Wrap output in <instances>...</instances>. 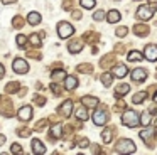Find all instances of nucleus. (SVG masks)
Segmentation results:
<instances>
[{"instance_id":"1","label":"nucleus","mask_w":157,"mask_h":155,"mask_svg":"<svg viewBox=\"0 0 157 155\" xmlns=\"http://www.w3.org/2000/svg\"><path fill=\"white\" fill-rule=\"evenodd\" d=\"M122 123L125 125V127H128V128L137 127V125L140 123L139 113H137V111H133V110H127L125 113L122 115Z\"/></svg>"},{"instance_id":"2","label":"nucleus","mask_w":157,"mask_h":155,"mask_svg":"<svg viewBox=\"0 0 157 155\" xmlns=\"http://www.w3.org/2000/svg\"><path fill=\"white\" fill-rule=\"evenodd\" d=\"M115 152H118V153H133L135 152V143L128 138H122L115 145Z\"/></svg>"},{"instance_id":"3","label":"nucleus","mask_w":157,"mask_h":155,"mask_svg":"<svg viewBox=\"0 0 157 155\" xmlns=\"http://www.w3.org/2000/svg\"><path fill=\"white\" fill-rule=\"evenodd\" d=\"M73 34H75V27L69 22H64V20H63V22L58 24V36L61 37V39H68Z\"/></svg>"},{"instance_id":"4","label":"nucleus","mask_w":157,"mask_h":155,"mask_svg":"<svg viewBox=\"0 0 157 155\" xmlns=\"http://www.w3.org/2000/svg\"><path fill=\"white\" fill-rule=\"evenodd\" d=\"M93 121H95V125H98V127L106 125V121H108V113H106V110H96L95 113H93Z\"/></svg>"},{"instance_id":"5","label":"nucleus","mask_w":157,"mask_h":155,"mask_svg":"<svg viewBox=\"0 0 157 155\" xmlns=\"http://www.w3.org/2000/svg\"><path fill=\"white\" fill-rule=\"evenodd\" d=\"M137 19H140V20H149V19H152V15H154V10L150 9L149 5H142V7H139L137 9Z\"/></svg>"},{"instance_id":"6","label":"nucleus","mask_w":157,"mask_h":155,"mask_svg":"<svg viewBox=\"0 0 157 155\" xmlns=\"http://www.w3.org/2000/svg\"><path fill=\"white\" fill-rule=\"evenodd\" d=\"M12 67H14V71L17 74H25L29 71V64L25 62L24 59H21V57H17V59H14V62H12Z\"/></svg>"},{"instance_id":"7","label":"nucleus","mask_w":157,"mask_h":155,"mask_svg":"<svg viewBox=\"0 0 157 155\" xmlns=\"http://www.w3.org/2000/svg\"><path fill=\"white\" fill-rule=\"evenodd\" d=\"M0 115L4 116H12L14 115V110H12V103L9 98H2V103H0Z\"/></svg>"},{"instance_id":"8","label":"nucleus","mask_w":157,"mask_h":155,"mask_svg":"<svg viewBox=\"0 0 157 155\" xmlns=\"http://www.w3.org/2000/svg\"><path fill=\"white\" fill-rule=\"evenodd\" d=\"M144 56H145V59L150 61V62L157 61V46L155 44H147L145 49H144Z\"/></svg>"},{"instance_id":"9","label":"nucleus","mask_w":157,"mask_h":155,"mask_svg":"<svg viewBox=\"0 0 157 155\" xmlns=\"http://www.w3.org/2000/svg\"><path fill=\"white\" fill-rule=\"evenodd\" d=\"M17 118L21 121H29L32 118V106H29V104H25V106H22L21 110H19V113H17Z\"/></svg>"},{"instance_id":"10","label":"nucleus","mask_w":157,"mask_h":155,"mask_svg":"<svg viewBox=\"0 0 157 155\" xmlns=\"http://www.w3.org/2000/svg\"><path fill=\"white\" fill-rule=\"evenodd\" d=\"M147 79V71L144 67H137V69L132 71V81L135 83H144Z\"/></svg>"},{"instance_id":"11","label":"nucleus","mask_w":157,"mask_h":155,"mask_svg":"<svg viewBox=\"0 0 157 155\" xmlns=\"http://www.w3.org/2000/svg\"><path fill=\"white\" fill-rule=\"evenodd\" d=\"M83 46H85V42H83L81 39H75V40H71V42L68 44V51L71 54H78L79 51L83 49Z\"/></svg>"},{"instance_id":"12","label":"nucleus","mask_w":157,"mask_h":155,"mask_svg":"<svg viewBox=\"0 0 157 155\" xmlns=\"http://www.w3.org/2000/svg\"><path fill=\"white\" fill-rule=\"evenodd\" d=\"M31 147H32V152L37 153V155H41V153H44V152H46L44 143H42L41 140H37V138H34V140L31 142Z\"/></svg>"},{"instance_id":"13","label":"nucleus","mask_w":157,"mask_h":155,"mask_svg":"<svg viewBox=\"0 0 157 155\" xmlns=\"http://www.w3.org/2000/svg\"><path fill=\"white\" fill-rule=\"evenodd\" d=\"M127 73H128V67L125 64H118V66H115L112 69V74L115 78H123V76H127Z\"/></svg>"},{"instance_id":"14","label":"nucleus","mask_w":157,"mask_h":155,"mask_svg":"<svg viewBox=\"0 0 157 155\" xmlns=\"http://www.w3.org/2000/svg\"><path fill=\"white\" fill-rule=\"evenodd\" d=\"M81 103H83V106H86V108H96L100 103V100L95 96H85V98H81Z\"/></svg>"},{"instance_id":"15","label":"nucleus","mask_w":157,"mask_h":155,"mask_svg":"<svg viewBox=\"0 0 157 155\" xmlns=\"http://www.w3.org/2000/svg\"><path fill=\"white\" fill-rule=\"evenodd\" d=\"M59 108H61L59 111H61V115H63V116H66V118H68L69 115H71V111H73V101H71V100H66V101H64V103H63Z\"/></svg>"},{"instance_id":"16","label":"nucleus","mask_w":157,"mask_h":155,"mask_svg":"<svg viewBox=\"0 0 157 155\" xmlns=\"http://www.w3.org/2000/svg\"><path fill=\"white\" fill-rule=\"evenodd\" d=\"M64 88H66L68 91L76 89V88H78V79H76L75 76H66V79H64Z\"/></svg>"},{"instance_id":"17","label":"nucleus","mask_w":157,"mask_h":155,"mask_svg":"<svg viewBox=\"0 0 157 155\" xmlns=\"http://www.w3.org/2000/svg\"><path fill=\"white\" fill-rule=\"evenodd\" d=\"M133 32H135V36L145 37L147 34H149V27H147V25H144V24H137V25L133 27Z\"/></svg>"},{"instance_id":"18","label":"nucleus","mask_w":157,"mask_h":155,"mask_svg":"<svg viewBox=\"0 0 157 155\" xmlns=\"http://www.w3.org/2000/svg\"><path fill=\"white\" fill-rule=\"evenodd\" d=\"M120 19H122V15H120L118 10H110V12L106 13V20H108L110 24H117Z\"/></svg>"},{"instance_id":"19","label":"nucleus","mask_w":157,"mask_h":155,"mask_svg":"<svg viewBox=\"0 0 157 155\" xmlns=\"http://www.w3.org/2000/svg\"><path fill=\"white\" fill-rule=\"evenodd\" d=\"M144 52L140 54L139 51H132V52H128V56H127V61H128V62H137V61H142L144 59Z\"/></svg>"},{"instance_id":"20","label":"nucleus","mask_w":157,"mask_h":155,"mask_svg":"<svg viewBox=\"0 0 157 155\" xmlns=\"http://www.w3.org/2000/svg\"><path fill=\"white\" fill-rule=\"evenodd\" d=\"M27 22L31 24V25H37V24H41V13L39 12H31L27 15Z\"/></svg>"},{"instance_id":"21","label":"nucleus","mask_w":157,"mask_h":155,"mask_svg":"<svg viewBox=\"0 0 157 155\" xmlns=\"http://www.w3.org/2000/svg\"><path fill=\"white\" fill-rule=\"evenodd\" d=\"M61 133H63V130H61V127H59L58 123H54V125L51 127V130H49V135H51V138H52V140L59 138V137H61Z\"/></svg>"},{"instance_id":"22","label":"nucleus","mask_w":157,"mask_h":155,"mask_svg":"<svg viewBox=\"0 0 157 155\" xmlns=\"http://www.w3.org/2000/svg\"><path fill=\"white\" fill-rule=\"evenodd\" d=\"M150 121H152V113H150L149 110H147V111H144V113L140 115V123H142L144 127H149V125H150Z\"/></svg>"},{"instance_id":"23","label":"nucleus","mask_w":157,"mask_h":155,"mask_svg":"<svg viewBox=\"0 0 157 155\" xmlns=\"http://www.w3.org/2000/svg\"><path fill=\"white\" fill-rule=\"evenodd\" d=\"M128 91H130V86H128V84H125V83H123V84H120V86H117L115 94H117L118 98H122L123 94H127Z\"/></svg>"},{"instance_id":"24","label":"nucleus","mask_w":157,"mask_h":155,"mask_svg":"<svg viewBox=\"0 0 157 155\" xmlns=\"http://www.w3.org/2000/svg\"><path fill=\"white\" fill-rule=\"evenodd\" d=\"M145 98H147V93H145V91H139V93L133 94L132 101H133L135 104H139V103H144V101H145Z\"/></svg>"},{"instance_id":"25","label":"nucleus","mask_w":157,"mask_h":155,"mask_svg":"<svg viewBox=\"0 0 157 155\" xmlns=\"http://www.w3.org/2000/svg\"><path fill=\"white\" fill-rule=\"evenodd\" d=\"M75 115H76V118H78V120H81V121L88 120V111H86V106L85 108H78V110L75 111Z\"/></svg>"},{"instance_id":"26","label":"nucleus","mask_w":157,"mask_h":155,"mask_svg":"<svg viewBox=\"0 0 157 155\" xmlns=\"http://www.w3.org/2000/svg\"><path fill=\"white\" fill-rule=\"evenodd\" d=\"M51 79H52V81H64V79H66V73H64L63 69H59V71H52Z\"/></svg>"},{"instance_id":"27","label":"nucleus","mask_w":157,"mask_h":155,"mask_svg":"<svg viewBox=\"0 0 157 155\" xmlns=\"http://www.w3.org/2000/svg\"><path fill=\"white\" fill-rule=\"evenodd\" d=\"M154 135H155V130H154V128H147V130L140 131V137H142V140L145 142V143L149 142L150 137H154Z\"/></svg>"},{"instance_id":"28","label":"nucleus","mask_w":157,"mask_h":155,"mask_svg":"<svg viewBox=\"0 0 157 155\" xmlns=\"http://www.w3.org/2000/svg\"><path fill=\"white\" fill-rule=\"evenodd\" d=\"M41 37L42 36H37V34H31V36H29V42L32 44V46L34 47H41Z\"/></svg>"},{"instance_id":"29","label":"nucleus","mask_w":157,"mask_h":155,"mask_svg":"<svg viewBox=\"0 0 157 155\" xmlns=\"http://www.w3.org/2000/svg\"><path fill=\"white\" fill-rule=\"evenodd\" d=\"M100 79H101L103 86H106V88H108L110 84H112V79H113V74H112V73H105V74H101V78H100Z\"/></svg>"},{"instance_id":"30","label":"nucleus","mask_w":157,"mask_h":155,"mask_svg":"<svg viewBox=\"0 0 157 155\" xmlns=\"http://www.w3.org/2000/svg\"><path fill=\"white\" fill-rule=\"evenodd\" d=\"M85 37L86 40H88V42H96V40H100V36L96 32H85Z\"/></svg>"},{"instance_id":"31","label":"nucleus","mask_w":157,"mask_h":155,"mask_svg":"<svg viewBox=\"0 0 157 155\" xmlns=\"http://www.w3.org/2000/svg\"><path fill=\"white\" fill-rule=\"evenodd\" d=\"M113 131H115L113 128H106V130L103 131V142H105V143H110V142H112V138H113L112 133Z\"/></svg>"},{"instance_id":"32","label":"nucleus","mask_w":157,"mask_h":155,"mask_svg":"<svg viewBox=\"0 0 157 155\" xmlns=\"http://www.w3.org/2000/svg\"><path fill=\"white\" fill-rule=\"evenodd\" d=\"M78 71L79 73H85V74H90V73H93V66L91 64H79Z\"/></svg>"},{"instance_id":"33","label":"nucleus","mask_w":157,"mask_h":155,"mask_svg":"<svg viewBox=\"0 0 157 155\" xmlns=\"http://www.w3.org/2000/svg\"><path fill=\"white\" fill-rule=\"evenodd\" d=\"M112 62H115V56L113 54H108V56L105 57V59H101V67H108V64H112Z\"/></svg>"},{"instance_id":"34","label":"nucleus","mask_w":157,"mask_h":155,"mask_svg":"<svg viewBox=\"0 0 157 155\" xmlns=\"http://www.w3.org/2000/svg\"><path fill=\"white\" fill-rule=\"evenodd\" d=\"M51 91L56 94V96H61V94H63V88L58 84V81H54V83L51 84Z\"/></svg>"},{"instance_id":"35","label":"nucleus","mask_w":157,"mask_h":155,"mask_svg":"<svg viewBox=\"0 0 157 155\" xmlns=\"http://www.w3.org/2000/svg\"><path fill=\"white\" fill-rule=\"evenodd\" d=\"M17 133L19 135H21V137H29V135H31L32 133V130H31V128H27V127H21V128H17Z\"/></svg>"},{"instance_id":"36","label":"nucleus","mask_w":157,"mask_h":155,"mask_svg":"<svg viewBox=\"0 0 157 155\" xmlns=\"http://www.w3.org/2000/svg\"><path fill=\"white\" fill-rule=\"evenodd\" d=\"M27 39H29V37H25V36H22V34H19L17 39H15V40H17V46H19V47H25V44H27Z\"/></svg>"},{"instance_id":"37","label":"nucleus","mask_w":157,"mask_h":155,"mask_svg":"<svg viewBox=\"0 0 157 155\" xmlns=\"http://www.w3.org/2000/svg\"><path fill=\"white\" fill-rule=\"evenodd\" d=\"M12 25H14L15 29H21V27L24 25V19H22V17H14V19H12Z\"/></svg>"},{"instance_id":"38","label":"nucleus","mask_w":157,"mask_h":155,"mask_svg":"<svg viewBox=\"0 0 157 155\" xmlns=\"http://www.w3.org/2000/svg\"><path fill=\"white\" fill-rule=\"evenodd\" d=\"M79 3H81V7H85V9H93L95 7V0H79Z\"/></svg>"},{"instance_id":"39","label":"nucleus","mask_w":157,"mask_h":155,"mask_svg":"<svg viewBox=\"0 0 157 155\" xmlns=\"http://www.w3.org/2000/svg\"><path fill=\"white\" fill-rule=\"evenodd\" d=\"M15 89H19V83H10L7 88H5V93H14Z\"/></svg>"},{"instance_id":"40","label":"nucleus","mask_w":157,"mask_h":155,"mask_svg":"<svg viewBox=\"0 0 157 155\" xmlns=\"http://www.w3.org/2000/svg\"><path fill=\"white\" fill-rule=\"evenodd\" d=\"M115 34L118 37H123V36H127V34H128V29H127V27H118V29L115 30Z\"/></svg>"},{"instance_id":"41","label":"nucleus","mask_w":157,"mask_h":155,"mask_svg":"<svg viewBox=\"0 0 157 155\" xmlns=\"http://www.w3.org/2000/svg\"><path fill=\"white\" fill-rule=\"evenodd\" d=\"M93 19L95 20H103L105 19V12H103V10H96V12L93 13Z\"/></svg>"},{"instance_id":"42","label":"nucleus","mask_w":157,"mask_h":155,"mask_svg":"<svg viewBox=\"0 0 157 155\" xmlns=\"http://www.w3.org/2000/svg\"><path fill=\"white\" fill-rule=\"evenodd\" d=\"M12 153H22V147H21V145H19V143H14V145H12Z\"/></svg>"},{"instance_id":"43","label":"nucleus","mask_w":157,"mask_h":155,"mask_svg":"<svg viewBox=\"0 0 157 155\" xmlns=\"http://www.w3.org/2000/svg\"><path fill=\"white\" fill-rule=\"evenodd\" d=\"M79 147H81V148H86V147H88V145H90V142H88V138H83V140H79Z\"/></svg>"},{"instance_id":"44","label":"nucleus","mask_w":157,"mask_h":155,"mask_svg":"<svg viewBox=\"0 0 157 155\" xmlns=\"http://www.w3.org/2000/svg\"><path fill=\"white\" fill-rule=\"evenodd\" d=\"M34 101H36L37 104H44V103H46V100H44V98H42V96H37V94L34 96Z\"/></svg>"},{"instance_id":"45","label":"nucleus","mask_w":157,"mask_h":155,"mask_svg":"<svg viewBox=\"0 0 157 155\" xmlns=\"http://www.w3.org/2000/svg\"><path fill=\"white\" fill-rule=\"evenodd\" d=\"M71 15L75 17V19H81V12H78V10H75V12H71Z\"/></svg>"},{"instance_id":"46","label":"nucleus","mask_w":157,"mask_h":155,"mask_svg":"<svg viewBox=\"0 0 157 155\" xmlns=\"http://www.w3.org/2000/svg\"><path fill=\"white\" fill-rule=\"evenodd\" d=\"M4 76H5V67L2 66V64H0V79H2Z\"/></svg>"},{"instance_id":"47","label":"nucleus","mask_w":157,"mask_h":155,"mask_svg":"<svg viewBox=\"0 0 157 155\" xmlns=\"http://www.w3.org/2000/svg\"><path fill=\"white\" fill-rule=\"evenodd\" d=\"M149 7L154 10V12H155V10H157V2H150V3H149Z\"/></svg>"},{"instance_id":"48","label":"nucleus","mask_w":157,"mask_h":155,"mask_svg":"<svg viewBox=\"0 0 157 155\" xmlns=\"http://www.w3.org/2000/svg\"><path fill=\"white\" fill-rule=\"evenodd\" d=\"M4 5H10V3H15V0H2Z\"/></svg>"},{"instance_id":"49","label":"nucleus","mask_w":157,"mask_h":155,"mask_svg":"<svg viewBox=\"0 0 157 155\" xmlns=\"http://www.w3.org/2000/svg\"><path fill=\"white\" fill-rule=\"evenodd\" d=\"M5 140H7V138H5V135H0V145L5 143Z\"/></svg>"},{"instance_id":"50","label":"nucleus","mask_w":157,"mask_h":155,"mask_svg":"<svg viewBox=\"0 0 157 155\" xmlns=\"http://www.w3.org/2000/svg\"><path fill=\"white\" fill-rule=\"evenodd\" d=\"M154 101H155V103H157V94H155V96H154Z\"/></svg>"},{"instance_id":"51","label":"nucleus","mask_w":157,"mask_h":155,"mask_svg":"<svg viewBox=\"0 0 157 155\" xmlns=\"http://www.w3.org/2000/svg\"><path fill=\"white\" fill-rule=\"evenodd\" d=\"M117 2H118V0H117Z\"/></svg>"}]
</instances>
